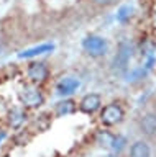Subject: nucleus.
<instances>
[{"label":"nucleus","mask_w":156,"mask_h":157,"mask_svg":"<svg viewBox=\"0 0 156 157\" xmlns=\"http://www.w3.org/2000/svg\"><path fill=\"white\" fill-rule=\"evenodd\" d=\"M123 108L118 103H110V105L104 106V110L100 111V121L105 126H114L123 120Z\"/></svg>","instance_id":"1"},{"label":"nucleus","mask_w":156,"mask_h":157,"mask_svg":"<svg viewBox=\"0 0 156 157\" xmlns=\"http://www.w3.org/2000/svg\"><path fill=\"white\" fill-rule=\"evenodd\" d=\"M20 98H22V101L30 108L41 106L43 101H45V97H43V93L40 92V88L33 87V85L23 87V90L20 92Z\"/></svg>","instance_id":"2"},{"label":"nucleus","mask_w":156,"mask_h":157,"mask_svg":"<svg viewBox=\"0 0 156 157\" xmlns=\"http://www.w3.org/2000/svg\"><path fill=\"white\" fill-rule=\"evenodd\" d=\"M84 48L92 56H102L107 51V41L104 38H99V36H89L84 41Z\"/></svg>","instance_id":"3"},{"label":"nucleus","mask_w":156,"mask_h":157,"mask_svg":"<svg viewBox=\"0 0 156 157\" xmlns=\"http://www.w3.org/2000/svg\"><path fill=\"white\" fill-rule=\"evenodd\" d=\"M26 74L33 82L40 83V82H45L48 78V67L43 62H31L30 66H28Z\"/></svg>","instance_id":"4"},{"label":"nucleus","mask_w":156,"mask_h":157,"mask_svg":"<svg viewBox=\"0 0 156 157\" xmlns=\"http://www.w3.org/2000/svg\"><path fill=\"white\" fill-rule=\"evenodd\" d=\"M140 131L145 136H156V113H146L140 120Z\"/></svg>","instance_id":"5"},{"label":"nucleus","mask_w":156,"mask_h":157,"mask_svg":"<svg viewBox=\"0 0 156 157\" xmlns=\"http://www.w3.org/2000/svg\"><path fill=\"white\" fill-rule=\"evenodd\" d=\"M100 105H102L100 95H97V93H89V95H86L81 100L79 108L84 113H94V111H97L100 108Z\"/></svg>","instance_id":"6"},{"label":"nucleus","mask_w":156,"mask_h":157,"mask_svg":"<svg viewBox=\"0 0 156 157\" xmlns=\"http://www.w3.org/2000/svg\"><path fill=\"white\" fill-rule=\"evenodd\" d=\"M128 62H130V46L126 43H122L118 46V52H117V56L114 59V66L118 71H123L128 66Z\"/></svg>","instance_id":"7"},{"label":"nucleus","mask_w":156,"mask_h":157,"mask_svg":"<svg viewBox=\"0 0 156 157\" xmlns=\"http://www.w3.org/2000/svg\"><path fill=\"white\" fill-rule=\"evenodd\" d=\"M130 155L131 157H151V149L145 141H136L130 147Z\"/></svg>","instance_id":"8"},{"label":"nucleus","mask_w":156,"mask_h":157,"mask_svg":"<svg viewBox=\"0 0 156 157\" xmlns=\"http://www.w3.org/2000/svg\"><path fill=\"white\" fill-rule=\"evenodd\" d=\"M77 87H79V82L72 80V78H64V80H62L59 85H58V93H61V95L72 93Z\"/></svg>","instance_id":"9"},{"label":"nucleus","mask_w":156,"mask_h":157,"mask_svg":"<svg viewBox=\"0 0 156 157\" xmlns=\"http://www.w3.org/2000/svg\"><path fill=\"white\" fill-rule=\"evenodd\" d=\"M74 110H76V105H74V101H71V100L59 101V103L56 105V113H58V116L69 115V113H72Z\"/></svg>","instance_id":"10"},{"label":"nucleus","mask_w":156,"mask_h":157,"mask_svg":"<svg viewBox=\"0 0 156 157\" xmlns=\"http://www.w3.org/2000/svg\"><path fill=\"white\" fill-rule=\"evenodd\" d=\"M53 46L51 44H43V46H38V48H33V49H28V51L22 52L20 56L22 57H31V56H36V54H43V52H48L51 51Z\"/></svg>","instance_id":"11"},{"label":"nucleus","mask_w":156,"mask_h":157,"mask_svg":"<svg viewBox=\"0 0 156 157\" xmlns=\"http://www.w3.org/2000/svg\"><path fill=\"white\" fill-rule=\"evenodd\" d=\"M23 120H25V115H23L20 110H13L10 113V124L13 128H18L23 123Z\"/></svg>","instance_id":"12"},{"label":"nucleus","mask_w":156,"mask_h":157,"mask_svg":"<svg viewBox=\"0 0 156 157\" xmlns=\"http://www.w3.org/2000/svg\"><path fill=\"white\" fill-rule=\"evenodd\" d=\"M97 5H102V7H110V5H115L118 0H94Z\"/></svg>","instance_id":"13"},{"label":"nucleus","mask_w":156,"mask_h":157,"mask_svg":"<svg viewBox=\"0 0 156 157\" xmlns=\"http://www.w3.org/2000/svg\"><path fill=\"white\" fill-rule=\"evenodd\" d=\"M3 52V41H2V38H0V54Z\"/></svg>","instance_id":"14"}]
</instances>
